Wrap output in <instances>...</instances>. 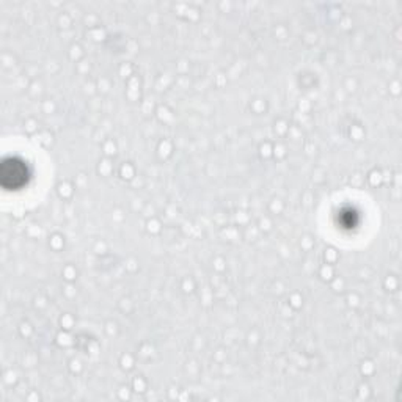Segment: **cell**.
<instances>
[{
  "instance_id": "6da1fadb",
  "label": "cell",
  "mask_w": 402,
  "mask_h": 402,
  "mask_svg": "<svg viewBox=\"0 0 402 402\" xmlns=\"http://www.w3.org/2000/svg\"><path fill=\"white\" fill-rule=\"evenodd\" d=\"M0 175H2V184L7 189L20 187L21 184H24L27 178L26 167L22 162H17L16 159H8L5 160L2 165V170H0Z\"/></svg>"
}]
</instances>
